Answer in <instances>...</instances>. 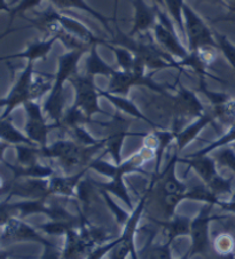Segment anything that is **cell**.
Masks as SVG:
<instances>
[{"label":"cell","instance_id":"6da1fadb","mask_svg":"<svg viewBox=\"0 0 235 259\" xmlns=\"http://www.w3.org/2000/svg\"><path fill=\"white\" fill-rule=\"evenodd\" d=\"M86 51H70L68 53L60 55L58 60V71L55 73V83L52 89V94L45 105V109L52 118L59 120L62 116L64 98L63 84L77 73L78 62Z\"/></svg>","mask_w":235,"mask_h":259},{"label":"cell","instance_id":"7a4b0ae2","mask_svg":"<svg viewBox=\"0 0 235 259\" xmlns=\"http://www.w3.org/2000/svg\"><path fill=\"white\" fill-rule=\"evenodd\" d=\"M155 6V5H154ZM156 7V14H158V22L154 25L153 37L161 49L172 58H178L184 60L188 57L189 51L182 45L179 38H178L175 29V23L170 19L167 13L160 7Z\"/></svg>","mask_w":235,"mask_h":259},{"label":"cell","instance_id":"3957f363","mask_svg":"<svg viewBox=\"0 0 235 259\" xmlns=\"http://www.w3.org/2000/svg\"><path fill=\"white\" fill-rule=\"evenodd\" d=\"M182 11H184L185 33L187 42H188V51H197L204 46L218 47L215 34L211 31V29L204 23L201 16L187 4L184 5Z\"/></svg>","mask_w":235,"mask_h":259},{"label":"cell","instance_id":"277c9868","mask_svg":"<svg viewBox=\"0 0 235 259\" xmlns=\"http://www.w3.org/2000/svg\"><path fill=\"white\" fill-rule=\"evenodd\" d=\"M94 77L89 75L81 76L76 73L73 75L70 81L76 89V105L78 109L84 111L86 115H92L94 113H101L98 105V91L95 89Z\"/></svg>","mask_w":235,"mask_h":259},{"label":"cell","instance_id":"5b68a950","mask_svg":"<svg viewBox=\"0 0 235 259\" xmlns=\"http://www.w3.org/2000/svg\"><path fill=\"white\" fill-rule=\"evenodd\" d=\"M92 148L84 146H78L70 141H58L44 150V153L52 157H58L66 167H75L82 165L88 161Z\"/></svg>","mask_w":235,"mask_h":259},{"label":"cell","instance_id":"8992f818","mask_svg":"<svg viewBox=\"0 0 235 259\" xmlns=\"http://www.w3.org/2000/svg\"><path fill=\"white\" fill-rule=\"evenodd\" d=\"M142 85L147 86L151 90L161 91L160 86L155 84L148 76H139L133 72H125V71H116L114 75L110 77L109 88H108V93L110 94H126L132 86Z\"/></svg>","mask_w":235,"mask_h":259},{"label":"cell","instance_id":"52a82bcc","mask_svg":"<svg viewBox=\"0 0 235 259\" xmlns=\"http://www.w3.org/2000/svg\"><path fill=\"white\" fill-rule=\"evenodd\" d=\"M134 16L131 31L129 32L130 37L139 36L153 30L154 25L158 22L156 7L147 5L145 0H133Z\"/></svg>","mask_w":235,"mask_h":259},{"label":"cell","instance_id":"ba28073f","mask_svg":"<svg viewBox=\"0 0 235 259\" xmlns=\"http://www.w3.org/2000/svg\"><path fill=\"white\" fill-rule=\"evenodd\" d=\"M33 63L32 61H28L23 72L21 73L19 80L16 81L12 92L5 101H0V105H6L8 108L5 113V116L16 105H20L21 102H25L30 100V86H31L32 76H33Z\"/></svg>","mask_w":235,"mask_h":259},{"label":"cell","instance_id":"9c48e42d","mask_svg":"<svg viewBox=\"0 0 235 259\" xmlns=\"http://www.w3.org/2000/svg\"><path fill=\"white\" fill-rule=\"evenodd\" d=\"M58 19L60 21L61 25H62V28L68 31L69 33L73 34V36L80 38L81 40H83L86 44H89L91 46L93 45H104L106 44V40H102L98 38L97 36H94V34L91 32V30L86 27L85 24H83L80 21L73 19V17L70 16H67L62 14V13L59 12L58 14Z\"/></svg>","mask_w":235,"mask_h":259},{"label":"cell","instance_id":"30bf717a","mask_svg":"<svg viewBox=\"0 0 235 259\" xmlns=\"http://www.w3.org/2000/svg\"><path fill=\"white\" fill-rule=\"evenodd\" d=\"M58 40L56 37L47 38L44 40L34 41L29 44L27 50L23 52H20V53L12 54V55H6V57L0 58V61H6V60L11 59H25L28 61H37V60H44L47 58V55L50 54L51 50L53 49L54 42Z\"/></svg>","mask_w":235,"mask_h":259},{"label":"cell","instance_id":"8fae6325","mask_svg":"<svg viewBox=\"0 0 235 259\" xmlns=\"http://www.w3.org/2000/svg\"><path fill=\"white\" fill-rule=\"evenodd\" d=\"M25 108H27L29 116L27 124V132L29 137L39 144H45L47 126L45 125L39 106L33 102H27Z\"/></svg>","mask_w":235,"mask_h":259},{"label":"cell","instance_id":"7c38bea8","mask_svg":"<svg viewBox=\"0 0 235 259\" xmlns=\"http://www.w3.org/2000/svg\"><path fill=\"white\" fill-rule=\"evenodd\" d=\"M176 111L179 117L181 116H197L200 115L202 111V106L199 102L198 98L194 96L193 92L182 88L179 90L178 97L176 98Z\"/></svg>","mask_w":235,"mask_h":259},{"label":"cell","instance_id":"4fadbf2b","mask_svg":"<svg viewBox=\"0 0 235 259\" xmlns=\"http://www.w3.org/2000/svg\"><path fill=\"white\" fill-rule=\"evenodd\" d=\"M55 7H58L59 10H69V8H78L88 13L91 16H93L94 19H97L100 23H102L103 28L107 30L108 32L112 33V30L109 27V20L106 16H103L101 13L93 10L85 0H49Z\"/></svg>","mask_w":235,"mask_h":259},{"label":"cell","instance_id":"5bb4252c","mask_svg":"<svg viewBox=\"0 0 235 259\" xmlns=\"http://www.w3.org/2000/svg\"><path fill=\"white\" fill-rule=\"evenodd\" d=\"M86 75L91 77L95 76H106L111 77L116 70L114 68H111L109 64H107L103 60L99 57L97 45H93L90 50V55L88 60H86Z\"/></svg>","mask_w":235,"mask_h":259},{"label":"cell","instance_id":"9a60e30c","mask_svg":"<svg viewBox=\"0 0 235 259\" xmlns=\"http://www.w3.org/2000/svg\"><path fill=\"white\" fill-rule=\"evenodd\" d=\"M104 46H107L108 49H110L112 52H114L117 63H119L122 71L132 72L134 62H136V57H134L131 51L122 46H114L108 41H106Z\"/></svg>","mask_w":235,"mask_h":259},{"label":"cell","instance_id":"2e32d148","mask_svg":"<svg viewBox=\"0 0 235 259\" xmlns=\"http://www.w3.org/2000/svg\"><path fill=\"white\" fill-rule=\"evenodd\" d=\"M165 8H167L169 14L171 15V20L175 25H177L182 36H186L185 33V22H184V5L185 0H164Z\"/></svg>","mask_w":235,"mask_h":259},{"label":"cell","instance_id":"e0dca14e","mask_svg":"<svg viewBox=\"0 0 235 259\" xmlns=\"http://www.w3.org/2000/svg\"><path fill=\"white\" fill-rule=\"evenodd\" d=\"M53 75L49 73H37L36 78H32L31 86H30V99H36L42 97L47 92L52 86V80L54 79Z\"/></svg>","mask_w":235,"mask_h":259},{"label":"cell","instance_id":"ac0fdd59","mask_svg":"<svg viewBox=\"0 0 235 259\" xmlns=\"http://www.w3.org/2000/svg\"><path fill=\"white\" fill-rule=\"evenodd\" d=\"M210 120H211L210 117L201 118L199 120V122H197L194 125H191V126H189L188 128L185 130L184 132L180 133V136L178 137L180 148H182V147H184L187 144V142L193 139V138L198 135V132L200 131V130H201L204 126V125L210 122Z\"/></svg>","mask_w":235,"mask_h":259},{"label":"cell","instance_id":"d6986e66","mask_svg":"<svg viewBox=\"0 0 235 259\" xmlns=\"http://www.w3.org/2000/svg\"><path fill=\"white\" fill-rule=\"evenodd\" d=\"M0 137L11 142H29L11 124L5 122H0Z\"/></svg>","mask_w":235,"mask_h":259},{"label":"cell","instance_id":"ffe728a7","mask_svg":"<svg viewBox=\"0 0 235 259\" xmlns=\"http://www.w3.org/2000/svg\"><path fill=\"white\" fill-rule=\"evenodd\" d=\"M41 3H42V0H21V2L17 4L15 7L12 8V12L10 13L11 20H10V23H8L7 29L11 28V24L16 15L22 16L24 12L31 10V8H33V7H37Z\"/></svg>","mask_w":235,"mask_h":259},{"label":"cell","instance_id":"44dd1931","mask_svg":"<svg viewBox=\"0 0 235 259\" xmlns=\"http://www.w3.org/2000/svg\"><path fill=\"white\" fill-rule=\"evenodd\" d=\"M233 141H235V124L233 125V127L230 128V131H229L228 133H226V135H225L223 138H220V139H219L218 141H216L215 144H212L211 146H209L208 148L202 150V152H200L199 156H200V155H203V154L209 153V152H210V150L215 149L216 147L227 145V144H229V142H233Z\"/></svg>","mask_w":235,"mask_h":259},{"label":"cell","instance_id":"7402d4cb","mask_svg":"<svg viewBox=\"0 0 235 259\" xmlns=\"http://www.w3.org/2000/svg\"><path fill=\"white\" fill-rule=\"evenodd\" d=\"M221 3L224 4V5L228 8V10L235 13V0H220ZM217 21H235V16L232 17H218Z\"/></svg>","mask_w":235,"mask_h":259},{"label":"cell","instance_id":"603a6c76","mask_svg":"<svg viewBox=\"0 0 235 259\" xmlns=\"http://www.w3.org/2000/svg\"><path fill=\"white\" fill-rule=\"evenodd\" d=\"M0 12H7V13L12 12V8L10 5H8L6 0H0Z\"/></svg>","mask_w":235,"mask_h":259},{"label":"cell","instance_id":"cb8c5ba5","mask_svg":"<svg viewBox=\"0 0 235 259\" xmlns=\"http://www.w3.org/2000/svg\"><path fill=\"white\" fill-rule=\"evenodd\" d=\"M154 5L160 7L161 10H163V8H165V4H164V0H153Z\"/></svg>","mask_w":235,"mask_h":259},{"label":"cell","instance_id":"d4e9b609","mask_svg":"<svg viewBox=\"0 0 235 259\" xmlns=\"http://www.w3.org/2000/svg\"><path fill=\"white\" fill-rule=\"evenodd\" d=\"M119 2L120 0H114V21L117 20V11H119Z\"/></svg>","mask_w":235,"mask_h":259},{"label":"cell","instance_id":"484cf974","mask_svg":"<svg viewBox=\"0 0 235 259\" xmlns=\"http://www.w3.org/2000/svg\"><path fill=\"white\" fill-rule=\"evenodd\" d=\"M17 30H19V29H13V30H11V29H7L5 32H4V33H2V34H0V40H2L4 37H6L8 33H11V32H14V31H17Z\"/></svg>","mask_w":235,"mask_h":259},{"label":"cell","instance_id":"4316f807","mask_svg":"<svg viewBox=\"0 0 235 259\" xmlns=\"http://www.w3.org/2000/svg\"><path fill=\"white\" fill-rule=\"evenodd\" d=\"M0 185H2V181H0Z\"/></svg>","mask_w":235,"mask_h":259}]
</instances>
